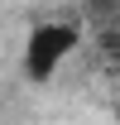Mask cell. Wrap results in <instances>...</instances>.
Segmentation results:
<instances>
[{"instance_id":"cell-1","label":"cell","mask_w":120,"mask_h":125,"mask_svg":"<svg viewBox=\"0 0 120 125\" xmlns=\"http://www.w3.org/2000/svg\"><path fill=\"white\" fill-rule=\"evenodd\" d=\"M87 43V29L82 19H67V15H53V19H39L24 43H19V77L29 87H48L67 72V62L82 53Z\"/></svg>"}]
</instances>
